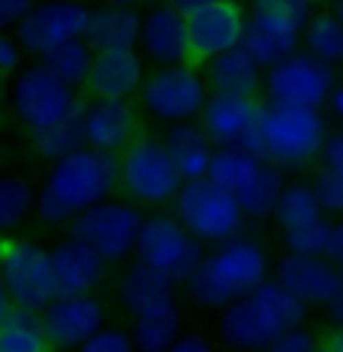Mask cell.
Returning a JSON list of instances; mask_svg holds the SVG:
<instances>
[{"label": "cell", "instance_id": "obj_1", "mask_svg": "<svg viewBox=\"0 0 343 352\" xmlns=\"http://www.w3.org/2000/svg\"><path fill=\"white\" fill-rule=\"evenodd\" d=\"M115 187H121V154L85 145L52 163L49 178L36 193L34 214L45 226H69L85 208L111 199Z\"/></svg>", "mask_w": 343, "mask_h": 352}, {"label": "cell", "instance_id": "obj_2", "mask_svg": "<svg viewBox=\"0 0 343 352\" xmlns=\"http://www.w3.org/2000/svg\"><path fill=\"white\" fill-rule=\"evenodd\" d=\"M274 274L271 250L259 238L235 235L223 244H214L199 262L193 277L184 283L187 298L202 310H223L232 301L250 295L256 286Z\"/></svg>", "mask_w": 343, "mask_h": 352}, {"label": "cell", "instance_id": "obj_3", "mask_svg": "<svg viewBox=\"0 0 343 352\" xmlns=\"http://www.w3.org/2000/svg\"><path fill=\"white\" fill-rule=\"evenodd\" d=\"M307 301L286 289L277 277H268L250 295L232 301L220 314V340L235 349H271L283 331L305 325Z\"/></svg>", "mask_w": 343, "mask_h": 352}, {"label": "cell", "instance_id": "obj_4", "mask_svg": "<svg viewBox=\"0 0 343 352\" xmlns=\"http://www.w3.org/2000/svg\"><path fill=\"white\" fill-rule=\"evenodd\" d=\"M329 124L319 109H301L289 102L265 100L262 111V160L280 166L283 172H298L316 163L329 139Z\"/></svg>", "mask_w": 343, "mask_h": 352}, {"label": "cell", "instance_id": "obj_5", "mask_svg": "<svg viewBox=\"0 0 343 352\" xmlns=\"http://www.w3.org/2000/svg\"><path fill=\"white\" fill-rule=\"evenodd\" d=\"M172 214L205 247L223 244L229 238L241 235L247 223L241 202L229 190H223L220 184H214L211 178L184 181V187L178 190V196L172 202Z\"/></svg>", "mask_w": 343, "mask_h": 352}, {"label": "cell", "instance_id": "obj_6", "mask_svg": "<svg viewBox=\"0 0 343 352\" xmlns=\"http://www.w3.org/2000/svg\"><path fill=\"white\" fill-rule=\"evenodd\" d=\"M184 187L178 166L157 135H135L121 151V190L126 199L148 208L172 205Z\"/></svg>", "mask_w": 343, "mask_h": 352}, {"label": "cell", "instance_id": "obj_7", "mask_svg": "<svg viewBox=\"0 0 343 352\" xmlns=\"http://www.w3.org/2000/svg\"><path fill=\"white\" fill-rule=\"evenodd\" d=\"M145 223L139 202L133 199H102V202L85 208L78 217L69 220L67 232L91 244L109 265H121L135 253L139 229Z\"/></svg>", "mask_w": 343, "mask_h": 352}, {"label": "cell", "instance_id": "obj_8", "mask_svg": "<svg viewBox=\"0 0 343 352\" xmlns=\"http://www.w3.org/2000/svg\"><path fill=\"white\" fill-rule=\"evenodd\" d=\"M135 256L139 262L169 277L175 286H184L205 259V244L175 214H154L145 217L139 229Z\"/></svg>", "mask_w": 343, "mask_h": 352}, {"label": "cell", "instance_id": "obj_9", "mask_svg": "<svg viewBox=\"0 0 343 352\" xmlns=\"http://www.w3.org/2000/svg\"><path fill=\"white\" fill-rule=\"evenodd\" d=\"M10 100H12V109H15V115H19V121L27 126V133L45 130V126L69 118L82 106V100L76 97V87L63 82L43 60L30 63V67H21L19 73H15Z\"/></svg>", "mask_w": 343, "mask_h": 352}, {"label": "cell", "instance_id": "obj_10", "mask_svg": "<svg viewBox=\"0 0 343 352\" xmlns=\"http://www.w3.org/2000/svg\"><path fill=\"white\" fill-rule=\"evenodd\" d=\"M208 78L196 67H157L145 76L139 87V102L154 121L178 124V121H199L205 102H208Z\"/></svg>", "mask_w": 343, "mask_h": 352}, {"label": "cell", "instance_id": "obj_11", "mask_svg": "<svg viewBox=\"0 0 343 352\" xmlns=\"http://www.w3.org/2000/svg\"><path fill=\"white\" fill-rule=\"evenodd\" d=\"M0 283L21 307L45 310L58 298L52 250L27 238H3V259H0Z\"/></svg>", "mask_w": 343, "mask_h": 352}, {"label": "cell", "instance_id": "obj_12", "mask_svg": "<svg viewBox=\"0 0 343 352\" xmlns=\"http://www.w3.org/2000/svg\"><path fill=\"white\" fill-rule=\"evenodd\" d=\"M338 67L316 58L313 52L298 49L289 58L265 69V100L289 102L301 109H319L329 106L334 87H338Z\"/></svg>", "mask_w": 343, "mask_h": 352}, {"label": "cell", "instance_id": "obj_13", "mask_svg": "<svg viewBox=\"0 0 343 352\" xmlns=\"http://www.w3.org/2000/svg\"><path fill=\"white\" fill-rule=\"evenodd\" d=\"M187 67L202 69L217 54L238 49L247 30V12L238 0H208L187 10Z\"/></svg>", "mask_w": 343, "mask_h": 352}, {"label": "cell", "instance_id": "obj_14", "mask_svg": "<svg viewBox=\"0 0 343 352\" xmlns=\"http://www.w3.org/2000/svg\"><path fill=\"white\" fill-rule=\"evenodd\" d=\"M262 111L265 100L247 94H211L199 124L211 135L214 145L247 148L262 157Z\"/></svg>", "mask_w": 343, "mask_h": 352}, {"label": "cell", "instance_id": "obj_15", "mask_svg": "<svg viewBox=\"0 0 343 352\" xmlns=\"http://www.w3.org/2000/svg\"><path fill=\"white\" fill-rule=\"evenodd\" d=\"M87 21H91V6L76 3V0H45L21 19L19 43L39 60L69 39H82Z\"/></svg>", "mask_w": 343, "mask_h": 352}, {"label": "cell", "instance_id": "obj_16", "mask_svg": "<svg viewBox=\"0 0 343 352\" xmlns=\"http://www.w3.org/2000/svg\"><path fill=\"white\" fill-rule=\"evenodd\" d=\"M271 277H277L301 301L319 304V307H329L343 292V268L329 256H307L286 250L274 262V274Z\"/></svg>", "mask_w": 343, "mask_h": 352}, {"label": "cell", "instance_id": "obj_17", "mask_svg": "<svg viewBox=\"0 0 343 352\" xmlns=\"http://www.w3.org/2000/svg\"><path fill=\"white\" fill-rule=\"evenodd\" d=\"M45 334L52 346H78L82 349L93 334L106 325V307L93 292L87 295H58L43 310Z\"/></svg>", "mask_w": 343, "mask_h": 352}, {"label": "cell", "instance_id": "obj_18", "mask_svg": "<svg viewBox=\"0 0 343 352\" xmlns=\"http://www.w3.org/2000/svg\"><path fill=\"white\" fill-rule=\"evenodd\" d=\"M139 45L148 60L157 67H181L190 58V43H187V15L184 10L166 0L157 3L142 15V36Z\"/></svg>", "mask_w": 343, "mask_h": 352}, {"label": "cell", "instance_id": "obj_19", "mask_svg": "<svg viewBox=\"0 0 343 352\" xmlns=\"http://www.w3.org/2000/svg\"><path fill=\"white\" fill-rule=\"evenodd\" d=\"M145 52L135 45H106L93 52V67L87 76L91 97H133L145 82Z\"/></svg>", "mask_w": 343, "mask_h": 352}, {"label": "cell", "instance_id": "obj_20", "mask_svg": "<svg viewBox=\"0 0 343 352\" xmlns=\"http://www.w3.org/2000/svg\"><path fill=\"white\" fill-rule=\"evenodd\" d=\"M139 135V115L130 97H93L85 106V139L91 148L121 154Z\"/></svg>", "mask_w": 343, "mask_h": 352}, {"label": "cell", "instance_id": "obj_21", "mask_svg": "<svg viewBox=\"0 0 343 352\" xmlns=\"http://www.w3.org/2000/svg\"><path fill=\"white\" fill-rule=\"evenodd\" d=\"M118 295H121L124 310L133 319H148V316H169L178 314V295H175V283L163 277L145 262H135L121 274L118 283Z\"/></svg>", "mask_w": 343, "mask_h": 352}, {"label": "cell", "instance_id": "obj_22", "mask_svg": "<svg viewBox=\"0 0 343 352\" xmlns=\"http://www.w3.org/2000/svg\"><path fill=\"white\" fill-rule=\"evenodd\" d=\"M52 262H54V283L58 295H87L93 292L106 277L109 262L85 244L82 238L67 235L63 241L52 247Z\"/></svg>", "mask_w": 343, "mask_h": 352}, {"label": "cell", "instance_id": "obj_23", "mask_svg": "<svg viewBox=\"0 0 343 352\" xmlns=\"http://www.w3.org/2000/svg\"><path fill=\"white\" fill-rule=\"evenodd\" d=\"M305 43V28L292 19L283 15H271V12H253L247 15V30L241 45L256 58L262 67H274L283 58H289L292 52L301 49Z\"/></svg>", "mask_w": 343, "mask_h": 352}, {"label": "cell", "instance_id": "obj_24", "mask_svg": "<svg viewBox=\"0 0 343 352\" xmlns=\"http://www.w3.org/2000/svg\"><path fill=\"white\" fill-rule=\"evenodd\" d=\"M205 78H208L211 94H247V97H259V91H265V67L244 45L223 52L214 60L205 63Z\"/></svg>", "mask_w": 343, "mask_h": 352}, {"label": "cell", "instance_id": "obj_25", "mask_svg": "<svg viewBox=\"0 0 343 352\" xmlns=\"http://www.w3.org/2000/svg\"><path fill=\"white\" fill-rule=\"evenodd\" d=\"M163 145L172 154L175 166H178L181 178L196 181V178H208L211 169V157H214V142L205 133L202 124L196 121H178V124H166L163 130Z\"/></svg>", "mask_w": 343, "mask_h": 352}, {"label": "cell", "instance_id": "obj_26", "mask_svg": "<svg viewBox=\"0 0 343 352\" xmlns=\"http://www.w3.org/2000/svg\"><path fill=\"white\" fill-rule=\"evenodd\" d=\"M142 36V15L135 6H118L106 3L91 10L85 39L93 49H106V45H139Z\"/></svg>", "mask_w": 343, "mask_h": 352}, {"label": "cell", "instance_id": "obj_27", "mask_svg": "<svg viewBox=\"0 0 343 352\" xmlns=\"http://www.w3.org/2000/svg\"><path fill=\"white\" fill-rule=\"evenodd\" d=\"M49 346L52 340L45 334L43 310L12 304L10 316L0 325V352H43Z\"/></svg>", "mask_w": 343, "mask_h": 352}, {"label": "cell", "instance_id": "obj_28", "mask_svg": "<svg viewBox=\"0 0 343 352\" xmlns=\"http://www.w3.org/2000/svg\"><path fill=\"white\" fill-rule=\"evenodd\" d=\"M85 145H87V139H85V102L69 118L45 126V130L30 133V148H34V154L49 160V163H58V160L69 157L73 151L85 148Z\"/></svg>", "mask_w": 343, "mask_h": 352}, {"label": "cell", "instance_id": "obj_29", "mask_svg": "<svg viewBox=\"0 0 343 352\" xmlns=\"http://www.w3.org/2000/svg\"><path fill=\"white\" fill-rule=\"evenodd\" d=\"M262 166H265V160L259 154H253V151L235 148V145H220V148H214L208 178L238 199V193L256 178Z\"/></svg>", "mask_w": 343, "mask_h": 352}, {"label": "cell", "instance_id": "obj_30", "mask_svg": "<svg viewBox=\"0 0 343 352\" xmlns=\"http://www.w3.org/2000/svg\"><path fill=\"white\" fill-rule=\"evenodd\" d=\"M283 190H286L283 169L265 160V166L259 169L256 178L238 193V202H241L247 220H253V223L274 220V208H277V202H280Z\"/></svg>", "mask_w": 343, "mask_h": 352}, {"label": "cell", "instance_id": "obj_31", "mask_svg": "<svg viewBox=\"0 0 343 352\" xmlns=\"http://www.w3.org/2000/svg\"><path fill=\"white\" fill-rule=\"evenodd\" d=\"M319 217H329V214L322 211V205H319V196L313 190V181H292L286 184L280 202L274 208V223L280 226L283 232L289 229H301L307 226V223H313Z\"/></svg>", "mask_w": 343, "mask_h": 352}, {"label": "cell", "instance_id": "obj_32", "mask_svg": "<svg viewBox=\"0 0 343 352\" xmlns=\"http://www.w3.org/2000/svg\"><path fill=\"white\" fill-rule=\"evenodd\" d=\"M305 49L331 67H343V19L338 12H313L305 25Z\"/></svg>", "mask_w": 343, "mask_h": 352}, {"label": "cell", "instance_id": "obj_33", "mask_svg": "<svg viewBox=\"0 0 343 352\" xmlns=\"http://www.w3.org/2000/svg\"><path fill=\"white\" fill-rule=\"evenodd\" d=\"M93 45L87 39H69V43L58 45L54 52H49L45 58H39L45 67H52L67 85L73 87H85L87 85V76H91V67H93Z\"/></svg>", "mask_w": 343, "mask_h": 352}, {"label": "cell", "instance_id": "obj_34", "mask_svg": "<svg viewBox=\"0 0 343 352\" xmlns=\"http://www.w3.org/2000/svg\"><path fill=\"white\" fill-rule=\"evenodd\" d=\"M36 208L34 187L19 175H0V232H12Z\"/></svg>", "mask_w": 343, "mask_h": 352}, {"label": "cell", "instance_id": "obj_35", "mask_svg": "<svg viewBox=\"0 0 343 352\" xmlns=\"http://www.w3.org/2000/svg\"><path fill=\"white\" fill-rule=\"evenodd\" d=\"M133 340L145 352H163L172 349L175 338L181 334V314L169 316H148V319H133Z\"/></svg>", "mask_w": 343, "mask_h": 352}, {"label": "cell", "instance_id": "obj_36", "mask_svg": "<svg viewBox=\"0 0 343 352\" xmlns=\"http://www.w3.org/2000/svg\"><path fill=\"white\" fill-rule=\"evenodd\" d=\"M331 235H334V223H331V217H319V220L307 223V226H301V229L283 232V247H286L289 253L329 256Z\"/></svg>", "mask_w": 343, "mask_h": 352}, {"label": "cell", "instance_id": "obj_37", "mask_svg": "<svg viewBox=\"0 0 343 352\" xmlns=\"http://www.w3.org/2000/svg\"><path fill=\"white\" fill-rule=\"evenodd\" d=\"M313 190L319 196V205L329 217H343V172L338 169H319L313 175Z\"/></svg>", "mask_w": 343, "mask_h": 352}, {"label": "cell", "instance_id": "obj_38", "mask_svg": "<svg viewBox=\"0 0 343 352\" xmlns=\"http://www.w3.org/2000/svg\"><path fill=\"white\" fill-rule=\"evenodd\" d=\"M250 10L253 12L283 15V19H292L305 28L316 12V0H250Z\"/></svg>", "mask_w": 343, "mask_h": 352}, {"label": "cell", "instance_id": "obj_39", "mask_svg": "<svg viewBox=\"0 0 343 352\" xmlns=\"http://www.w3.org/2000/svg\"><path fill=\"white\" fill-rule=\"evenodd\" d=\"M82 349L85 352H130L135 349V340H133V331H126V328L102 325Z\"/></svg>", "mask_w": 343, "mask_h": 352}, {"label": "cell", "instance_id": "obj_40", "mask_svg": "<svg viewBox=\"0 0 343 352\" xmlns=\"http://www.w3.org/2000/svg\"><path fill=\"white\" fill-rule=\"evenodd\" d=\"M25 63V45L19 39L0 34V76H15Z\"/></svg>", "mask_w": 343, "mask_h": 352}, {"label": "cell", "instance_id": "obj_41", "mask_svg": "<svg viewBox=\"0 0 343 352\" xmlns=\"http://www.w3.org/2000/svg\"><path fill=\"white\" fill-rule=\"evenodd\" d=\"M316 346V338L307 331V328H301V325H295L289 328V331H283L280 338L274 340V352H310Z\"/></svg>", "mask_w": 343, "mask_h": 352}, {"label": "cell", "instance_id": "obj_42", "mask_svg": "<svg viewBox=\"0 0 343 352\" xmlns=\"http://www.w3.org/2000/svg\"><path fill=\"white\" fill-rule=\"evenodd\" d=\"M319 163H322L325 169L343 172V124L329 133V139H325V145H322V154H319Z\"/></svg>", "mask_w": 343, "mask_h": 352}, {"label": "cell", "instance_id": "obj_43", "mask_svg": "<svg viewBox=\"0 0 343 352\" xmlns=\"http://www.w3.org/2000/svg\"><path fill=\"white\" fill-rule=\"evenodd\" d=\"M36 6V0H0V30L21 25V19Z\"/></svg>", "mask_w": 343, "mask_h": 352}, {"label": "cell", "instance_id": "obj_44", "mask_svg": "<svg viewBox=\"0 0 343 352\" xmlns=\"http://www.w3.org/2000/svg\"><path fill=\"white\" fill-rule=\"evenodd\" d=\"M211 343L202 334H178L172 343V352H208Z\"/></svg>", "mask_w": 343, "mask_h": 352}, {"label": "cell", "instance_id": "obj_45", "mask_svg": "<svg viewBox=\"0 0 343 352\" xmlns=\"http://www.w3.org/2000/svg\"><path fill=\"white\" fill-rule=\"evenodd\" d=\"M329 259H334L338 265H343V217L334 220V235L329 247Z\"/></svg>", "mask_w": 343, "mask_h": 352}, {"label": "cell", "instance_id": "obj_46", "mask_svg": "<svg viewBox=\"0 0 343 352\" xmlns=\"http://www.w3.org/2000/svg\"><path fill=\"white\" fill-rule=\"evenodd\" d=\"M329 109H331V118L338 124H343V82H338V87H334L331 100H329Z\"/></svg>", "mask_w": 343, "mask_h": 352}, {"label": "cell", "instance_id": "obj_47", "mask_svg": "<svg viewBox=\"0 0 343 352\" xmlns=\"http://www.w3.org/2000/svg\"><path fill=\"white\" fill-rule=\"evenodd\" d=\"M12 304H15V301H12V295L6 292V286H3V283H0V325H3V319L10 316Z\"/></svg>", "mask_w": 343, "mask_h": 352}, {"label": "cell", "instance_id": "obj_48", "mask_svg": "<svg viewBox=\"0 0 343 352\" xmlns=\"http://www.w3.org/2000/svg\"><path fill=\"white\" fill-rule=\"evenodd\" d=\"M329 314H331V319H334V325L343 328V292L329 304Z\"/></svg>", "mask_w": 343, "mask_h": 352}, {"label": "cell", "instance_id": "obj_49", "mask_svg": "<svg viewBox=\"0 0 343 352\" xmlns=\"http://www.w3.org/2000/svg\"><path fill=\"white\" fill-rule=\"evenodd\" d=\"M329 346L338 349V352H343V328H338V331H334L331 338H329Z\"/></svg>", "mask_w": 343, "mask_h": 352}, {"label": "cell", "instance_id": "obj_50", "mask_svg": "<svg viewBox=\"0 0 343 352\" xmlns=\"http://www.w3.org/2000/svg\"><path fill=\"white\" fill-rule=\"evenodd\" d=\"M175 6H178V10H193V6H199V3H208V0H172Z\"/></svg>", "mask_w": 343, "mask_h": 352}, {"label": "cell", "instance_id": "obj_51", "mask_svg": "<svg viewBox=\"0 0 343 352\" xmlns=\"http://www.w3.org/2000/svg\"><path fill=\"white\" fill-rule=\"evenodd\" d=\"M106 3H118V6H139V3H145V0H106Z\"/></svg>", "mask_w": 343, "mask_h": 352}, {"label": "cell", "instance_id": "obj_52", "mask_svg": "<svg viewBox=\"0 0 343 352\" xmlns=\"http://www.w3.org/2000/svg\"><path fill=\"white\" fill-rule=\"evenodd\" d=\"M334 12H338L340 19H343V0H334Z\"/></svg>", "mask_w": 343, "mask_h": 352}, {"label": "cell", "instance_id": "obj_53", "mask_svg": "<svg viewBox=\"0 0 343 352\" xmlns=\"http://www.w3.org/2000/svg\"><path fill=\"white\" fill-rule=\"evenodd\" d=\"M0 259H3V238H0Z\"/></svg>", "mask_w": 343, "mask_h": 352}, {"label": "cell", "instance_id": "obj_54", "mask_svg": "<svg viewBox=\"0 0 343 352\" xmlns=\"http://www.w3.org/2000/svg\"><path fill=\"white\" fill-rule=\"evenodd\" d=\"M76 3H85V0H76Z\"/></svg>", "mask_w": 343, "mask_h": 352}, {"label": "cell", "instance_id": "obj_55", "mask_svg": "<svg viewBox=\"0 0 343 352\" xmlns=\"http://www.w3.org/2000/svg\"><path fill=\"white\" fill-rule=\"evenodd\" d=\"M331 3H334V0H331Z\"/></svg>", "mask_w": 343, "mask_h": 352}, {"label": "cell", "instance_id": "obj_56", "mask_svg": "<svg viewBox=\"0 0 343 352\" xmlns=\"http://www.w3.org/2000/svg\"><path fill=\"white\" fill-rule=\"evenodd\" d=\"M340 268H343V265H340Z\"/></svg>", "mask_w": 343, "mask_h": 352}]
</instances>
